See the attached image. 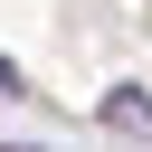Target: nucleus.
Instances as JSON below:
<instances>
[{
	"label": "nucleus",
	"mask_w": 152,
	"mask_h": 152,
	"mask_svg": "<svg viewBox=\"0 0 152 152\" xmlns=\"http://www.w3.org/2000/svg\"><path fill=\"white\" fill-rule=\"evenodd\" d=\"M95 114H104V124H114V133H133V142H152V104H142V95H133V86H114V95H104V104H95Z\"/></svg>",
	"instance_id": "f257e3e1"
},
{
	"label": "nucleus",
	"mask_w": 152,
	"mask_h": 152,
	"mask_svg": "<svg viewBox=\"0 0 152 152\" xmlns=\"http://www.w3.org/2000/svg\"><path fill=\"white\" fill-rule=\"evenodd\" d=\"M0 95H19V66H10V57H0Z\"/></svg>",
	"instance_id": "f03ea898"
}]
</instances>
